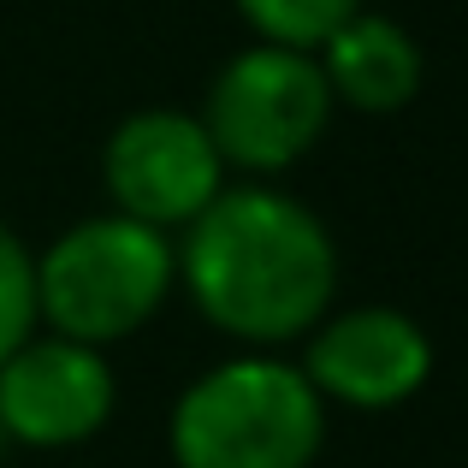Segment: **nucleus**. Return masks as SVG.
<instances>
[{
	"label": "nucleus",
	"instance_id": "obj_2",
	"mask_svg": "<svg viewBox=\"0 0 468 468\" xmlns=\"http://www.w3.org/2000/svg\"><path fill=\"white\" fill-rule=\"evenodd\" d=\"M326 433L303 367L243 356L202 374L172 415L178 468H309Z\"/></svg>",
	"mask_w": 468,
	"mask_h": 468
},
{
	"label": "nucleus",
	"instance_id": "obj_3",
	"mask_svg": "<svg viewBox=\"0 0 468 468\" xmlns=\"http://www.w3.org/2000/svg\"><path fill=\"white\" fill-rule=\"evenodd\" d=\"M172 291V243L143 219L107 214L71 226L36 261V309L59 338L113 344L137 332Z\"/></svg>",
	"mask_w": 468,
	"mask_h": 468
},
{
	"label": "nucleus",
	"instance_id": "obj_11",
	"mask_svg": "<svg viewBox=\"0 0 468 468\" xmlns=\"http://www.w3.org/2000/svg\"><path fill=\"white\" fill-rule=\"evenodd\" d=\"M0 439H6V433H0Z\"/></svg>",
	"mask_w": 468,
	"mask_h": 468
},
{
	"label": "nucleus",
	"instance_id": "obj_4",
	"mask_svg": "<svg viewBox=\"0 0 468 468\" xmlns=\"http://www.w3.org/2000/svg\"><path fill=\"white\" fill-rule=\"evenodd\" d=\"M332 113V90L320 78V59L303 48H250L219 71L207 95V137L219 160H238L250 172H279L320 143Z\"/></svg>",
	"mask_w": 468,
	"mask_h": 468
},
{
	"label": "nucleus",
	"instance_id": "obj_6",
	"mask_svg": "<svg viewBox=\"0 0 468 468\" xmlns=\"http://www.w3.org/2000/svg\"><path fill=\"white\" fill-rule=\"evenodd\" d=\"M113 415V374L78 338H24L0 362V433L24 445H83Z\"/></svg>",
	"mask_w": 468,
	"mask_h": 468
},
{
	"label": "nucleus",
	"instance_id": "obj_1",
	"mask_svg": "<svg viewBox=\"0 0 468 468\" xmlns=\"http://www.w3.org/2000/svg\"><path fill=\"white\" fill-rule=\"evenodd\" d=\"M326 226L273 190H219L184 238V285L219 332L279 344L309 332L332 303Z\"/></svg>",
	"mask_w": 468,
	"mask_h": 468
},
{
	"label": "nucleus",
	"instance_id": "obj_7",
	"mask_svg": "<svg viewBox=\"0 0 468 468\" xmlns=\"http://www.w3.org/2000/svg\"><path fill=\"white\" fill-rule=\"evenodd\" d=\"M309 386L350 410H391L415 398L433 374V344L398 309H356L338 314L309 344Z\"/></svg>",
	"mask_w": 468,
	"mask_h": 468
},
{
	"label": "nucleus",
	"instance_id": "obj_9",
	"mask_svg": "<svg viewBox=\"0 0 468 468\" xmlns=\"http://www.w3.org/2000/svg\"><path fill=\"white\" fill-rule=\"evenodd\" d=\"M238 12L267 36L273 48H320L344 18L362 12V0H238Z\"/></svg>",
	"mask_w": 468,
	"mask_h": 468
},
{
	"label": "nucleus",
	"instance_id": "obj_8",
	"mask_svg": "<svg viewBox=\"0 0 468 468\" xmlns=\"http://www.w3.org/2000/svg\"><path fill=\"white\" fill-rule=\"evenodd\" d=\"M326 59L320 78L338 101L362 107V113H398L415 90H421V48L403 24L379 18V12H356L326 36Z\"/></svg>",
	"mask_w": 468,
	"mask_h": 468
},
{
	"label": "nucleus",
	"instance_id": "obj_5",
	"mask_svg": "<svg viewBox=\"0 0 468 468\" xmlns=\"http://www.w3.org/2000/svg\"><path fill=\"white\" fill-rule=\"evenodd\" d=\"M219 166L226 160L202 119L166 113V107L125 119L107 143V190H113L119 214L154 231L190 226L219 196Z\"/></svg>",
	"mask_w": 468,
	"mask_h": 468
},
{
	"label": "nucleus",
	"instance_id": "obj_10",
	"mask_svg": "<svg viewBox=\"0 0 468 468\" xmlns=\"http://www.w3.org/2000/svg\"><path fill=\"white\" fill-rule=\"evenodd\" d=\"M36 261L6 226H0V362L30 338L36 326Z\"/></svg>",
	"mask_w": 468,
	"mask_h": 468
}]
</instances>
